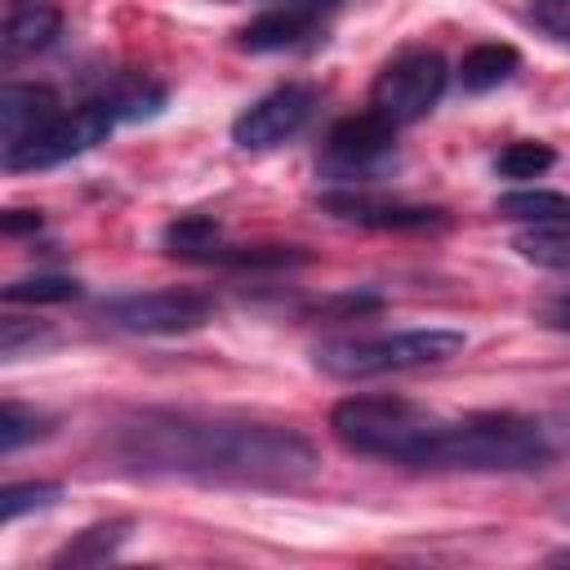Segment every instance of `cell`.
<instances>
[{
	"instance_id": "cell-1",
	"label": "cell",
	"mask_w": 570,
	"mask_h": 570,
	"mask_svg": "<svg viewBox=\"0 0 570 570\" xmlns=\"http://www.w3.org/2000/svg\"><path fill=\"white\" fill-rule=\"evenodd\" d=\"M116 450L142 472H178L236 485H298L321 468L312 441L294 428L169 410H142L120 423Z\"/></svg>"
},
{
	"instance_id": "cell-2",
	"label": "cell",
	"mask_w": 570,
	"mask_h": 570,
	"mask_svg": "<svg viewBox=\"0 0 570 570\" xmlns=\"http://www.w3.org/2000/svg\"><path fill=\"white\" fill-rule=\"evenodd\" d=\"M445 423L450 419L405 396H347L330 410V428L347 450L405 468H436Z\"/></svg>"
},
{
	"instance_id": "cell-3",
	"label": "cell",
	"mask_w": 570,
	"mask_h": 570,
	"mask_svg": "<svg viewBox=\"0 0 570 570\" xmlns=\"http://www.w3.org/2000/svg\"><path fill=\"white\" fill-rule=\"evenodd\" d=\"M468 338L459 330H392V334H352V338H325L316 343L312 361L316 370L334 379H379V374H401V370H423L459 356Z\"/></svg>"
},
{
	"instance_id": "cell-4",
	"label": "cell",
	"mask_w": 570,
	"mask_h": 570,
	"mask_svg": "<svg viewBox=\"0 0 570 570\" xmlns=\"http://www.w3.org/2000/svg\"><path fill=\"white\" fill-rule=\"evenodd\" d=\"M552 459L548 432L521 414H468L450 419L436 445V468L468 472H517Z\"/></svg>"
},
{
	"instance_id": "cell-5",
	"label": "cell",
	"mask_w": 570,
	"mask_h": 570,
	"mask_svg": "<svg viewBox=\"0 0 570 570\" xmlns=\"http://www.w3.org/2000/svg\"><path fill=\"white\" fill-rule=\"evenodd\" d=\"M445 94V58L432 49H405L370 85V111H379L392 125H414L436 107Z\"/></svg>"
},
{
	"instance_id": "cell-6",
	"label": "cell",
	"mask_w": 570,
	"mask_h": 570,
	"mask_svg": "<svg viewBox=\"0 0 570 570\" xmlns=\"http://www.w3.org/2000/svg\"><path fill=\"white\" fill-rule=\"evenodd\" d=\"M116 120H120L116 102H85L76 111H62L36 138H27L22 147L4 151V169H13V174L18 169H53V165H62V160L98 147L116 129Z\"/></svg>"
},
{
	"instance_id": "cell-7",
	"label": "cell",
	"mask_w": 570,
	"mask_h": 570,
	"mask_svg": "<svg viewBox=\"0 0 570 570\" xmlns=\"http://www.w3.org/2000/svg\"><path fill=\"white\" fill-rule=\"evenodd\" d=\"M102 316L129 334H187L214 316V298L200 289H147L107 303Z\"/></svg>"
},
{
	"instance_id": "cell-8",
	"label": "cell",
	"mask_w": 570,
	"mask_h": 570,
	"mask_svg": "<svg viewBox=\"0 0 570 570\" xmlns=\"http://www.w3.org/2000/svg\"><path fill=\"white\" fill-rule=\"evenodd\" d=\"M307 116H312V89L307 85H281L236 116L232 142L245 151H267L285 138H294L307 125Z\"/></svg>"
},
{
	"instance_id": "cell-9",
	"label": "cell",
	"mask_w": 570,
	"mask_h": 570,
	"mask_svg": "<svg viewBox=\"0 0 570 570\" xmlns=\"http://www.w3.org/2000/svg\"><path fill=\"white\" fill-rule=\"evenodd\" d=\"M392 142H396V125L392 120H383L379 111H356V116H343L330 129L325 165L334 174H370L392 156Z\"/></svg>"
},
{
	"instance_id": "cell-10",
	"label": "cell",
	"mask_w": 570,
	"mask_h": 570,
	"mask_svg": "<svg viewBox=\"0 0 570 570\" xmlns=\"http://www.w3.org/2000/svg\"><path fill=\"white\" fill-rule=\"evenodd\" d=\"M321 205L334 214V218H347V223H361V227H392V232H423V227H441L445 214L441 209H428V205H405V200H379V196H365V191H330L321 196Z\"/></svg>"
},
{
	"instance_id": "cell-11",
	"label": "cell",
	"mask_w": 570,
	"mask_h": 570,
	"mask_svg": "<svg viewBox=\"0 0 570 570\" xmlns=\"http://www.w3.org/2000/svg\"><path fill=\"white\" fill-rule=\"evenodd\" d=\"M58 94L49 85H4L0 89V134H4V151L22 147L27 138H36L49 120H58Z\"/></svg>"
},
{
	"instance_id": "cell-12",
	"label": "cell",
	"mask_w": 570,
	"mask_h": 570,
	"mask_svg": "<svg viewBox=\"0 0 570 570\" xmlns=\"http://www.w3.org/2000/svg\"><path fill=\"white\" fill-rule=\"evenodd\" d=\"M62 31V13L53 0H13L4 13V58H22V53H40L58 40Z\"/></svg>"
},
{
	"instance_id": "cell-13",
	"label": "cell",
	"mask_w": 570,
	"mask_h": 570,
	"mask_svg": "<svg viewBox=\"0 0 570 570\" xmlns=\"http://www.w3.org/2000/svg\"><path fill=\"white\" fill-rule=\"evenodd\" d=\"M316 27V9H303V4H281V9H267L258 13L245 31H240V49L249 53H276V49H294L312 36Z\"/></svg>"
},
{
	"instance_id": "cell-14",
	"label": "cell",
	"mask_w": 570,
	"mask_h": 570,
	"mask_svg": "<svg viewBox=\"0 0 570 570\" xmlns=\"http://www.w3.org/2000/svg\"><path fill=\"white\" fill-rule=\"evenodd\" d=\"M499 218L512 223H530V227H570V196L566 191H548V187H521L499 196Z\"/></svg>"
},
{
	"instance_id": "cell-15",
	"label": "cell",
	"mask_w": 570,
	"mask_h": 570,
	"mask_svg": "<svg viewBox=\"0 0 570 570\" xmlns=\"http://www.w3.org/2000/svg\"><path fill=\"white\" fill-rule=\"evenodd\" d=\"M517 67H521V53H517L512 45L490 40V45H472V49L463 53V62H459V80H463V89L485 94V89L503 85Z\"/></svg>"
},
{
	"instance_id": "cell-16",
	"label": "cell",
	"mask_w": 570,
	"mask_h": 570,
	"mask_svg": "<svg viewBox=\"0 0 570 570\" xmlns=\"http://www.w3.org/2000/svg\"><path fill=\"white\" fill-rule=\"evenodd\" d=\"M129 530H134V521H102V525H89V530H80V534L53 557V566H98V561L116 557V548L129 539Z\"/></svg>"
},
{
	"instance_id": "cell-17",
	"label": "cell",
	"mask_w": 570,
	"mask_h": 570,
	"mask_svg": "<svg viewBox=\"0 0 570 570\" xmlns=\"http://www.w3.org/2000/svg\"><path fill=\"white\" fill-rule=\"evenodd\" d=\"M517 254L548 272H570V227H530L517 236Z\"/></svg>"
},
{
	"instance_id": "cell-18",
	"label": "cell",
	"mask_w": 570,
	"mask_h": 570,
	"mask_svg": "<svg viewBox=\"0 0 570 570\" xmlns=\"http://www.w3.org/2000/svg\"><path fill=\"white\" fill-rule=\"evenodd\" d=\"M552 160H557V151H552L548 142L521 138V142H508V147L499 151V160H494V174H499V178H512V183H521V178H539L543 169H552Z\"/></svg>"
},
{
	"instance_id": "cell-19",
	"label": "cell",
	"mask_w": 570,
	"mask_h": 570,
	"mask_svg": "<svg viewBox=\"0 0 570 570\" xmlns=\"http://www.w3.org/2000/svg\"><path fill=\"white\" fill-rule=\"evenodd\" d=\"M80 294V281L71 276H27L4 285V303H67Z\"/></svg>"
},
{
	"instance_id": "cell-20",
	"label": "cell",
	"mask_w": 570,
	"mask_h": 570,
	"mask_svg": "<svg viewBox=\"0 0 570 570\" xmlns=\"http://www.w3.org/2000/svg\"><path fill=\"white\" fill-rule=\"evenodd\" d=\"M214 236H218L214 218H178L165 227V245L174 254H187V258H200L205 249H214Z\"/></svg>"
},
{
	"instance_id": "cell-21",
	"label": "cell",
	"mask_w": 570,
	"mask_h": 570,
	"mask_svg": "<svg viewBox=\"0 0 570 570\" xmlns=\"http://www.w3.org/2000/svg\"><path fill=\"white\" fill-rule=\"evenodd\" d=\"M58 494H62V485H53V481L9 485V490L0 494V517H4V521H18V517H22V512H31V508H49Z\"/></svg>"
},
{
	"instance_id": "cell-22",
	"label": "cell",
	"mask_w": 570,
	"mask_h": 570,
	"mask_svg": "<svg viewBox=\"0 0 570 570\" xmlns=\"http://www.w3.org/2000/svg\"><path fill=\"white\" fill-rule=\"evenodd\" d=\"M45 432V423L36 419V414H27V410H18V405H4L0 410V450L4 454H13L22 441H31V436H40Z\"/></svg>"
},
{
	"instance_id": "cell-23",
	"label": "cell",
	"mask_w": 570,
	"mask_h": 570,
	"mask_svg": "<svg viewBox=\"0 0 570 570\" xmlns=\"http://www.w3.org/2000/svg\"><path fill=\"white\" fill-rule=\"evenodd\" d=\"M530 18L557 36V40H570V0H530Z\"/></svg>"
},
{
	"instance_id": "cell-24",
	"label": "cell",
	"mask_w": 570,
	"mask_h": 570,
	"mask_svg": "<svg viewBox=\"0 0 570 570\" xmlns=\"http://www.w3.org/2000/svg\"><path fill=\"white\" fill-rule=\"evenodd\" d=\"M27 227H40V214H27V209H9V214H4V232H9V236L27 232Z\"/></svg>"
},
{
	"instance_id": "cell-25",
	"label": "cell",
	"mask_w": 570,
	"mask_h": 570,
	"mask_svg": "<svg viewBox=\"0 0 570 570\" xmlns=\"http://www.w3.org/2000/svg\"><path fill=\"white\" fill-rule=\"evenodd\" d=\"M543 316H548V325H561V330H570V294H566V298H552Z\"/></svg>"
},
{
	"instance_id": "cell-26",
	"label": "cell",
	"mask_w": 570,
	"mask_h": 570,
	"mask_svg": "<svg viewBox=\"0 0 570 570\" xmlns=\"http://www.w3.org/2000/svg\"><path fill=\"white\" fill-rule=\"evenodd\" d=\"M285 4H303V9H325V4H334V0H285Z\"/></svg>"
},
{
	"instance_id": "cell-27",
	"label": "cell",
	"mask_w": 570,
	"mask_h": 570,
	"mask_svg": "<svg viewBox=\"0 0 570 570\" xmlns=\"http://www.w3.org/2000/svg\"><path fill=\"white\" fill-rule=\"evenodd\" d=\"M552 561H566V566H570V552H557V557H552Z\"/></svg>"
}]
</instances>
